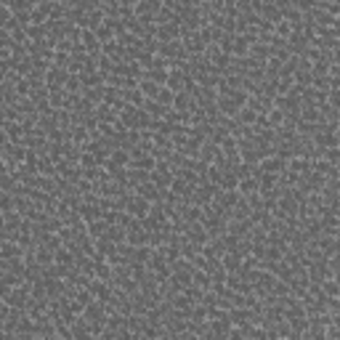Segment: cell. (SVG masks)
I'll return each instance as SVG.
<instances>
[{
  "label": "cell",
  "instance_id": "1",
  "mask_svg": "<svg viewBox=\"0 0 340 340\" xmlns=\"http://www.w3.org/2000/svg\"><path fill=\"white\" fill-rule=\"evenodd\" d=\"M173 90H170V88H165V85H162V88H160V93H157V104H160V107H165V109H170V107H173Z\"/></svg>",
  "mask_w": 340,
  "mask_h": 340
}]
</instances>
